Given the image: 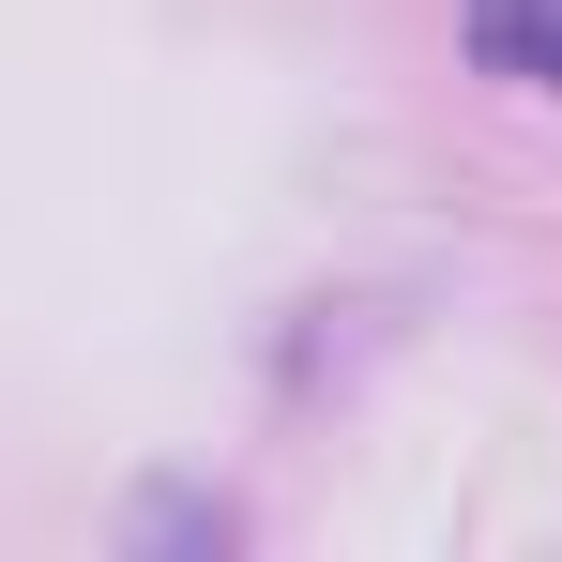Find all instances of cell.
<instances>
[{
    "label": "cell",
    "instance_id": "obj_1",
    "mask_svg": "<svg viewBox=\"0 0 562 562\" xmlns=\"http://www.w3.org/2000/svg\"><path fill=\"white\" fill-rule=\"evenodd\" d=\"M471 61L486 77H517V92H562V0H457Z\"/></svg>",
    "mask_w": 562,
    "mask_h": 562
}]
</instances>
